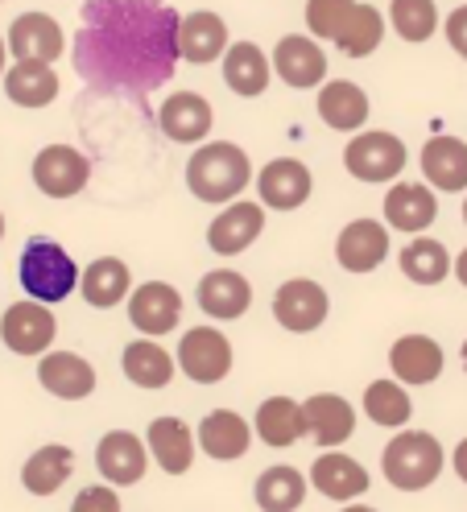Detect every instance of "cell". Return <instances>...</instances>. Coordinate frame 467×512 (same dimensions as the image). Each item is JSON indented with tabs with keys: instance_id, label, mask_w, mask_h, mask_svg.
Returning a JSON list of instances; mask_svg holds the SVG:
<instances>
[{
	"instance_id": "cell-32",
	"label": "cell",
	"mask_w": 467,
	"mask_h": 512,
	"mask_svg": "<svg viewBox=\"0 0 467 512\" xmlns=\"http://www.w3.org/2000/svg\"><path fill=\"white\" fill-rule=\"evenodd\" d=\"M71 471H75V451H71V446L46 442V446H38V451L25 459L21 484H25L29 496H54L71 479Z\"/></svg>"
},
{
	"instance_id": "cell-37",
	"label": "cell",
	"mask_w": 467,
	"mask_h": 512,
	"mask_svg": "<svg viewBox=\"0 0 467 512\" xmlns=\"http://www.w3.org/2000/svg\"><path fill=\"white\" fill-rule=\"evenodd\" d=\"M364 413L368 422H377L385 430H401L414 418V401L401 380H372L364 389Z\"/></svg>"
},
{
	"instance_id": "cell-19",
	"label": "cell",
	"mask_w": 467,
	"mask_h": 512,
	"mask_svg": "<svg viewBox=\"0 0 467 512\" xmlns=\"http://www.w3.org/2000/svg\"><path fill=\"white\" fill-rule=\"evenodd\" d=\"M9 54L13 58H34V62H54L67 54V34L50 13H21L9 25Z\"/></svg>"
},
{
	"instance_id": "cell-2",
	"label": "cell",
	"mask_w": 467,
	"mask_h": 512,
	"mask_svg": "<svg viewBox=\"0 0 467 512\" xmlns=\"http://www.w3.org/2000/svg\"><path fill=\"white\" fill-rule=\"evenodd\" d=\"M253 182V162L232 141H203L186 162V190L199 203H232Z\"/></svg>"
},
{
	"instance_id": "cell-43",
	"label": "cell",
	"mask_w": 467,
	"mask_h": 512,
	"mask_svg": "<svg viewBox=\"0 0 467 512\" xmlns=\"http://www.w3.org/2000/svg\"><path fill=\"white\" fill-rule=\"evenodd\" d=\"M451 467H455V475L463 479V484H467V438L455 446V455H451Z\"/></svg>"
},
{
	"instance_id": "cell-26",
	"label": "cell",
	"mask_w": 467,
	"mask_h": 512,
	"mask_svg": "<svg viewBox=\"0 0 467 512\" xmlns=\"http://www.w3.org/2000/svg\"><path fill=\"white\" fill-rule=\"evenodd\" d=\"M315 108H319V120H323L327 128H335V133H360L372 104H368V95H364L360 83H352V79H331V83L319 87Z\"/></svg>"
},
{
	"instance_id": "cell-11",
	"label": "cell",
	"mask_w": 467,
	"mask_h": 512,
	"mask_svg": "<svg viewBox=\"0 0 467 512\" xmlns=\"http://www.w3.org/2000/svg\"><path fill=\"white\" fill-rule=\"evenodd\" d=\"M273 75L294 91L306 87H323L327 83V54L319 46V38H302V34H286L273 46Z\"/></svg>"
},
{
	"instance_id": "cell-12",
	"label": "cell",
	"mask_w": 467,
	"mask_h": 512,
	"mask_svg": "<svg viewBox=\"0 0 467 512\" xmlns=\"http://www.w3.org/2000/svg\"><path fill=\"white\" fill-rule=\"evenodd\" d=\"M265 232V203H240L232 199L220 215L211 219L207 228V248L215 256H240L257 244V236Z\"/></svg>"
},
{
	"instance_id": "cell-40",
	"label": "cell",
	"mask_w": 467,
	"mask_h": 512,
	"mask_svg": "<svg viewBox=\"0 0 467 512\" xmlns=\"http://www.w3.org/2000/svg\"><path fill=\"white\" fill-rule=\"evenodd\" d=\"M360 0H306V29L310 38H323V42H335L344 34L348 17L356 13Z\"/></svg>"
},
{
	"instance_id": "cell-17",
	"label": "cell",
	"mask_w": 467,
	"mask_h": 512,
	"mask_svg": "<svg viewBox=\"0 0 467 512\" xmlns=\"http://www.w3.org/2000/svg\"><path fill=\"white\" fill-rule=\"evenodd\" d=\"M434 219H439L434 186H426V182H393L389 186V195H385V223L393 232L422 236Z\"/></svg>"
},
{
	"instance_id": "cell-5",
	"label": "cell",
	"mask_w": 467,
	"mask_h": 512,
	"mask_svg": "<svg viewBox=\"0 0 467 512\" xmlns=\"http://www.w3.org/2000/svg\"><path fill=\"white\" fill-rule=\"evenodd\" d=\"M406 141L385 133V128H360V133L348 141L344 149V170L356 182H393L401 170H406Z\"/></svg>"
},
{
	"instance_id": "cell-15",
	"label": "cell",
	"mask_w": 467,
	"mask_h": 512,
	"mask_svg": "<svg viewBox=\"0 0 467 512\" xmlns=\"http://www.w3.org/2000/svg\"><path fill=\"white\" fill-rule=\"evenodd\" d=\"M129 323L141 335H149V339L170 335L182 323V294L174 290V285H166V281L137 285L133 298H129Z\"/></svg>"
},
{
	"instance_id": "cell-30",
	"label": "cell",
	"mask_w": 467,
	"mask_h": 512,
	"mask_svg": "<svg viewBox=\"0 0 467 512\" xmlns=\"http://www.w3.org/2000/svg\"><path fill=\"white\" fill-rule=\"evenodd\" d=\"M422 174L434 190H447V195H459L467 190V145L459 137H430L422 145Z\"/></svg>"
},
{
	"instance_id": "cell-38",
	"label": "cell",
	"mask_w": 467,
	"mask_h": 512,
	"mask_svg": "<svg viewBox=\"0 0 467 512\" xmlns=\"http://www.w3.org/2000/svg\"><path fill=\"white\" fill-rule=\"evenodd\" d=\"M381 42H385V17L372 5H356V13L344 25V34L335 38V50L348 54V58H368V54H377Z\"/></svg>"
},
{
	"instance_id": "cell-33",
	"label": "cell",
	"mask_w": 467,
	"mask_h": 512,
	"mask_svg": "<svg viewBox=\"0 0 467 512\" xmlns=\"http://www.w3.org/2000/svg\"><path fill=\"white\" fill-rule=\"evenodd\" d=\"M120 368H124V376L137 384V389H166V384L174 380L178 360L170 356V351L158 339L145 335V339H133L129 347H124Z\"/></svg>"
},
{
	"instance_id": "cell-6",
	"label": "cell",
	"mask_w": 467,
	"mask_h": 512,
	"mask_svg": "<svg viewBox=\"0 0 467 512\" xmlns=\"http://www.w3.org/2000/svg\"><path fill=\"white\" fill-rule=\"evenodd\" d=\"M327 314H331V298H327V290H323L319 281L290 277V281L277 285V294H273V318L286 331L310 335V331H319L327 323Z\"/></svg>"
},
{
	"instance_id": "cell-44",
	"label": "cell",
	"mask_w": 467,
	"mask_h": 512,
	"mask_svg": "<svg viewBox=\"0 0 467 512\" xmlns=\"http://www.w3.org/2000/svg\"><path fill=\"white\" fill-rule=\"evenodd\" d=\"M455 277H459V285H463V290H467V248L455 256Z\"/></svg>"
},
{
	"instance_id": "cell-22",
	"label": "cell",
	"mask_w": 467,
	"mask_h": 512,
	"mask_svg": "<svg viewBox=\"0 0 467 512\" xmlns=\"http://www.w3.org/2000/svg\"><path fill=\"white\" fill-rule=\"evenodd\" d=\"M368 471L344 455V451H323L315 463H310V488L323 492L327 500H339V504H352L368 492Z\"/></svg>"
},
{
	"instance_id": "cell-9",
	"label": "cell",
	"mask_w": 467,
	"mask_h": 512,
	"mask_svg": "<svg viewBox=\"0 0 467 512\" xmlns=\"http://www.w3.org/2000/svg\"><path fill=\"white\" fill-rule=\"evenodd\" d=\"M91 182V162L75 145H46L34 157V186L46 199H75Z\"/></svg>"
},
{
	"instance_id": "cell-21",
	"label": "cell",
	"mask_w": 467,
	"mask_h": 512,
	"mask_svg": "<svg viewBox=\"0 0 467 512\" xmlns=\"http://www.w3.org/2000/svg\"><path fill=\"white\" fill-rule=\"evenodd\" d=\"M38 380L50 397H62V401H83L96 393V384H100L96 368L83 356H75V351H46L38 364Z\"/></svg>"
},
{
	"instance_id": "cell-24",
	"label": "cell",
	"mask_w": 467,
	"mask_h": 512,
	"mask_svg": "<svg viewBox=\"0 0 467 512\" xmlns=\"http://www.w3.org/2000/svg\"><path fill=\"white\" fill-rule=\"evenodd\" d=\"M248 446H253V426H248L240 413L232 409H211L199 422V451L215 463H232L244 459Z\"/></svg>"
},
{
	"instance_id": "cell-36",
	"label": "cell",
	"mask_w": 467,
	"mask_h": 512,
	"mask_svg": "<svg viewBox=\"0 0 467 512\" xmlns=\"http://www.w3.org/2000/svg\"><path fill=\"white\" fill-rule=\"evenodd\" d=\"M401 273H406L414 285H439L455 273V261H451V252L447 244L439 240H430V236H414L406 248H401Z\"/></svg>"
},
{
	"instance_id": "cell-42",
	"label": "cell",
	"mask_w": 467,
	"mask_h": 512,
	"mask_svg": "<svg viewBox=\"0 0 467 512\" xmlns=\"http://www.w3.org/2000/svg\"><path fill=\"white\" fill-rule=\"evenodd\" d=\"M443 34H447L451 50H455L459 58H467V5H459V9L443 21Z\"/></svg>"
},
{
	"instance_id": "cell-25",
	"label": "cell",
	"mask_w": 467,
	"mask_h": 512,
	"mask_svg": "<svg viewBox=\"0 0 467 512\" xmlns=\"http://www.w3.org/2000/svg\"><path fill=\"white\" fill-rule=\"evenodd\" d=\"M306 409V434L315 438V446H344L356 434V409L348 397L339 393H315L302 401Z\"/></svg>"
},
{
	"instance_id": "cell-35",
	"label": "cell",
	"mask_w": 467,
	"mask_h": 512,
	"mask_svg": "<svg viewBox=\"0 0 467 512\" xmlns=\"http://www.w3.org/2000/svg\"><path fill=\"white\" fill-rule=\"evenodd\" d=\"M306 488H310V475H302L298 467L277 463V467L257 475L253 500L261 504V512H298L306 500Z\"/></svg>"
},
{
	"instance_id": "cell-29",
	"label": "cell",
	"mask_w": 467,
	"mask_h": 512,
	"mask_svg": "<svg viewBox=\"0 0 467 512\" xmlns=\"http://www.w3.org/2000/svg\"><path fill=\"white\" fill-rule=\"evenodd\" d=\"M220 62H224L228 91L244 95V100H257V95H265V87L273 79V58H265V50L257 42H232Z\"/></svg>"
},
{
	"instance_id": "cell-39",
	"label": "cell",
	"mask_w": 467,
	"mask_h": 512,
	"mask_svg": "<svg viewBox=\"0 0 467 512\" xmlns=\"http://www.w3.org/2000/svg\"><path fill=\"white\" fill-rule=\"evenodd\" d=\"M389 21L401 42H430L439 29V5L434 0H389Z\"/></svg>"
},
{
	"instance_id": "cell-10",
	"label": "cell",
	"mask_w": 467,
	"mask_h": 512,
	"mask_svg": "<svg viewBox=\"0 0 467 512\" xmlns=\"http://www.w3.org/2000/svg\"><path fill=\"white\" fill-rule=\"evenodd\" d=\"M310 190H315V174L298 157H273L257 174V195L269 211H298L310 199Z\"/></svg>"
},
{
	"instance_id": "cell-18",
	"label": "cell",
	"mask_w": 467,
	"mask_h": 512,
	"mask_svg": "<svg viewBox=\"0 0 467 512\" xmlns=\"http://www.w3.org/2000/svg\"><path fill=\"white\" fill-rule=\"evenodd\" d=\"M232 38H228V21L220 13H186L182 25H178V50H182V62H195V67H211L228 54Z\"/></svg>"
},
{
	"instance_id": "cell-4",
	"label": "cell",
	"mask_w": 467,
	"mask_h": 512,
	"mask_svg": "<svg viewBox=\"0 0 467 512\" xmlns=\"http://www.w3.org/2000/svg\"><path fill=\"white\" fill-rule=\"evenodd\" d=\"M447 455L443 442L434 438L430 430H401L385 451H381V471L397 492H422L430 488L434 479L443 475Z\"/></svg>"
},
{
	"instance_id": "cell-34",
	"label": "cell",
	"mask_w": 467,
	"mask_h": 512,
	"mask_svg": "<svg viewBox=\"0 0 467 512\" xmlns=\"http://www.w3.org/2000/svg\"><path fill=\"white\" fill-rule=\"evenodd\" d=\"M257 438L265 446H273V451H286V446H294L302 434H306V409L290 397H269L257 405V422H253Z\"/></svg>"
},
{
	"instance_id": "cell-7",
	"label": "cell",
	"mask_w": 467,
	"mask_h": 512,
	"mask_svg": "<svg viewBox=\"0 0 467 512\" xmlns=\"http://www.w3.org/2000/svg\"><path fill=\"white\" fill-rule=\"evenodd\" d=\"M232 343L220 327H191L178 343V368L195 384H220L232 372Z\"/></svg>"
},
{
	"instance_id": "cell-13",
	"label": "cell",
	"mask_w": 467,
	"mask_h": 512,
	"mask_svg": "<svg viewBox=\"0 0 467 512\" xmlns=\"http://www.w3.org/2000/svg\"><path fill=\"white\" fill-rule=\"evenodd\" d=\"M335 261L348 273H372L389 261V223L352 219L335 240Z\"/></svg>"
},
{
	"instance_id": "cell-31",
	"label": "cell",
	"mask_w": 467,
	"mask_h": 512,
	"mask_svg": "<svg viewBox=\"0 0 467 512\" xmlns=\"http://www.w3.org/2000/svg\"><path fill=\"white\" fill-rule=\"evenodd\" d=\"M5 95L17 108H50L58 100V75L50 62L17 58L5 71Z\"/></svg>"
},
{
	"instance_id": "cell-28",
	"label": "cell",
	"mask_w": 467,
	"mask_h": 512,
	"mask_svg": "<svg viewBox=\"0 0 467 512\" xmlns=\"http://www.w3.org/2000/svg\"><path fill=\"white\" fill-rule=\"evenodd\" d=\"M79 294H83L87 306L112 310V306H120L124 298L133 294V273H129V265H124L120 256H96V261H91L83 269V277H79Z\"/></svg>"
},
{
	"instance_id": "cell-8",
	"label": "cell",
	"mask_w": 467,
	"mask_h": 512,
	"mask_svg": "<svg viewBox=\"0 0 467 512\" xmlns=\"http://www.w3.org/2000/svg\"><path fill=\"white\" fill-rule=\"evenodd\" d=\"M58 335V323L46 302L38 298H25V302H13L0 318V339L13 356H46V347L54 343Z\"/></svg>"
},
{
	"instance_id": "cell-27",
	"label": "cell",
	"mask_w": 467,
	"mask_h": 512,
	"mask_svg": "<svg viewBox=\"0 0 467 512\" xmlns=\"http://www.w3.org/2000/svg\"><path fill=\"white\" fill-rule=\"evenodd\" d=\"M145 442L166 475H186L195 467V430L182 418H153L145 430Z\"/></svg>"
},
{
	"instance_id": "cell-46",
	"label": "cell",
	"mask_w": 467,
	"mask_h": 512,
	"mask_svg": "<svg viewBox=\"0 0 467 512\" xmlns=\"http://www.w3.org/2000/svg\"><path fill=\"white\" fill-rule=\"evenodd\" d=\"M344 512H377V508H368V504H348Z\"/></svg>"
},
{
	"instance_id": "cell-14",
	"label": "cell",
	"mask_w": 467,
	"mask_h": 512,
	"mask_svg": "<svg viewBox=\"0 0 467 512\" xmlns=\"http://www.w3.org/2000/svg\"><path fill=\"white\" fill-rule=\"evenodd\" d=\"M96 467L108 484L133 488L149 471V442H141L133 430H108L96 446Z\"/></svg>"
},
{
	"instance_id": "cell-23",
	"label": "cell",
	"mask_w": 467,
	"mask_h": 512,
	"mask_svg": "<svg viewBox=\"0 0 467 512\" xmlns=\"http://www.w3.org/2000/svg\"><path fill=\"white\" fill-rule=\"evenodd\" d=\"M253 306V285L236 269H211L199 281V310L220 318V323H236Z\"/></svg>"
},
{
	"instance_id": "cell-48",
	"label": "cell",
	"mask_w": 467,
	"mask_h": 512,
	"mask_svg": "<svg viewBox=\"0 0 467 512\" xmlns=\"http://www.w3.org/2000/svg\"><path fill=\"white\" fill-rule=\"evenodd\" d=\"M0 240H5V215H0Z\"/></svg>"
},
{
	"instance_id": "cell-16",
	"label": "cell",
	"mask_w": 467,
	"mask_h": 512,
	"mask_svg": "<svg viewBox=\"0 0 467 512\" xmlns=\"http://www.w3.org/2000/svg\"><path fill=\"white\" fill-rule=\"evenodd\" d=\"M158 124L162 133L178 145H203L211 137V124H215V112H211V100L199 91H174L166 95V104L158 108Z\"/></svg>"
},
{
	"instance_id": "cell-47",
	"label": "cell",
	"mask_w": 467,
	"mask_h": 512,
	"mask_svg": "<svg viewBox=\"0 0 467 512\" xmlns=\"http://www.w3.org/2000/svg\"><path fill=\"white\" fill-rule=\"evenodd\" d=\"M463 372H467V339H463Z\"/></svg>"
},
{
	"instance_id": "cell-3",
	"label": "cell",
	"mask_w": 467,
	"mask_h": 512,
	"mask_svg": "<svg viewBox=\"0 0 467 512\" xmlns=\"http://www.w3.org/2000/svg\"><path fill=\"white\" fill-rule=\"evenodd\" d=\"M17 277H21V290H25L29 298L54 306V302H67V298L79 290V277H83V273H79V265H75V256L62 248L58 240L34 236V240L21 248Z\"/></svg>"
},
{
	"instance_id": "cell-1",
	"label": "cell",
	"mask_w": 467,
	"mask_h": 512,
	"mask_svg": "<svg viewBox=\"0 0 467 512\" xmlns=\"http://www.w3.org/2000/svg\"><path fill=\"white\" fill-rule=\"evenodd\" d=\"M182 13L166 0H87L71 58L87 87L145 95L182 62Z\"/></svg>"
},
{
	"instance_id": "cell-45",
	"label": "cell",
	"mask_w": 467,
	"mask_h": 512,
	"mask_svg": "<svg viewBox=\"0 0 467 512\" xmlns=\"http://www.w3.org/2000/svg\"><path fill=\"white\" fill-rule=\"evenodd\" d=\"M5 62H9V38H0V79H5V71H9Z\"/></svg>"
},
{
	"instance_id": "cell-41",
	"label": "cell",
	"mask_w": 467,
	"mask_h": 512,
	"mask_svg": "<svg viewBox=\"0 0 467 512\" xmlns=\"http://www.w3.org/2000/svg\"><path fill=\"white\" fill-rule=\"evenodd\" d=\"M71 512H124L120 508V496H116V484H91L75 496Z\"/></svg>"
},
{
	"instance_id": "cell-20",
	"label": "cell",
	"mask_w": 467,
	"mask_h": 512,
	"mask_svg": "<svg viewBox=\"0 0 467 512\" xmlns=\"http://www.w3.org/2000/svg\"><path fill=\"white\" fill-rule=\"evenodd\" d=\"M389 368L401 384H434L447 368L443 343L430 335H401L389 347Z\"/></svg>"
},
{
	"instance_id": "cell-49",
	"label": "cell",
	"mask_w": 467,
	"mask_h": 512,
	"mask_svg": "<svg viewBox=\"0 0 467 512\" xmlns=\"http://www.w3.org/2000/svg\"><path fill=\"white\" fill-rule=\"evenodd\" d=\"M463 223H467V203H463Z\"/></svg>"
}]
</instances>
